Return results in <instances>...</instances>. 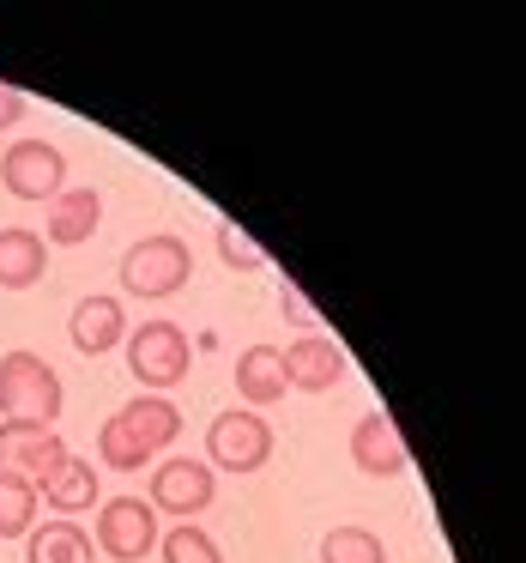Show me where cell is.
Returning <instances> with one entry per match:
<instances>
[{
	"mask_svg": "<svg viewBox=\"0 0 526 563\" xmlns=\"http://www.w3.org/2000/svg\"><path fill=\"white\" fill-rule=\"evenodd\" d=\"M61 406H67V388H61V376H55L49 357H37V352H7L0 357V418L55 430Z\"/></svg>",
	"mask_w": 526,
	"mask_h": 563,
	"instance_id": "obj_1",
	"label": "cell"
},
{
	"mask_svg": "<svg viewBox=\"0 0 526 563\" xmlns=\"http://www.w3.org/2000/svg\"><path fill=\"white\" fill-rule=\"evenodd\" d=\"M122 291L139 297V303H164V297H176L188 279H194V249L182 243V236L170 231H152L139 236V243H127L122 255Z\"/></svg>",
	"mask_w": 526,
	"mask_h": 563,
	"instance_id": "obj_2",
	"label": "cell"
},
{
	"mask_svg": "<svg viewBox=\"0 0 526 563\" xmlns=\"http://www.w3.org/2000/svg\"><path fill=\"white\" fill-rule=\"evenodd\" d=\"M272 461V424L260 412H219L206 424V466L212 473H260Z\"/></svg>",
	"mask_w": 526,
	"mask_h": 563,
	"instance_id": "obj_3",
	"label": "cell"
},
{
	"mask_svg": "<svg viewBox=\"0 0 526 563\" xmlns=\"http://www.w3.org/2000/svg\"><path fill=\"white\" fill-rule=\"evenodd\" d=\"M188 364H194V345H188V333L176 328V321L152 316L127 333V369H134L146 388H176V382L188 376Z\"/></svg>",
	"mask_w": 526,
	"mask_h": 563,
	"instance_id": "obj_4",
	"label": "cell"
},
{
	"mask_svg": "<svg viewBox=\"0 0 526 563\" xmlns=\"http://www.w3.org/2000/svg\"><path fill=\"white\" fill-rule=\"evenodd\" d=\"M0 183H7V195H13V200L49 207V200L67 188L61 146H55V140H19V146H7V158H0Z\"/></svg>",
	"mask_w": 526,
	"mask_h": 563,
	"instance_id": "obj_5",
	"label": "cell"
},
{
	"mask_svg": "<svg viewBox=\"0 0 526 563\" xmlns=\"http://www.w3.org/2000/svg\"><path fill=\"white\" fill-rule=\"evenodd\" d=\"M98 545H103V558H115V563H139V558H152L158 551V509H152L146 497H110V503H98Z\"/></svg>",
	"mask_w": 526,
	"mask_h": 563,
	"instance_id": "obj_6",
	"label": "cell"
},
{
	"mask_svg": "<svg viewBox=\"0 0 526 563\" xmlns=\"http://www.w3.org/2000/svg\"><path fill=\"white\" fill-rule=\"evenodd\" d=\"M212 490H219V473H212L206 461H158V473H152V509L176 515V521H194L200 509H212Z\"/></svg>",
	"mask_w": 526,
	"mask_h": 563,
	"instance_id": "obj_7",
	"label": "cell"
},
{
	"mask_svg": "<svg viewBox=\"0 0 526 563\" xmlns=\"http://www.w3.org/2000/svg\"><path fill=\"white\" fill-rule=\"evenodd\" d=\"M279 364L296 394H333L345 382V369H351V357H345V345L333 333H303V340H291L279 352Z\"/></svg>",
	"mask_w": 526,
	"mask_h": 563,
	"instance_id": "obj_8",
	"label": "cell"
},
{
	"mask_svg": "<svg viewBox=\"0 0 526 563\" xmlns=\"http://www.w3.org/2000/svg\"><path fill=\"white\" fill-rule=\"evenodd\" d=\"M67 461V442L43 424H13V418H0V473H19L31 485L55 473Z\"/></svg>",
	"mask_w": 526,
	"mask_h": 563,
	"instance_id": "obj_9",
	"label": "cell"
},
{
	"mask_svg": "<svg viewBox=\"0 0 526 563\" xmlns=\"http://www.w3.org/2000/svg\"><path fill=\"white\" fill-rule=\"evenodd\" d=\"M67 340H74L79 357H103L127 340V303L110 291H91L74 303V321H67Z\"/></svg>",
	"mask_w": 526,
	"mask_h": 563,
	"instance_id": "obj_10",
	"label": "cell"
},
{
	"mask_svg": "<svg viewBox=\"0 0 526 563\" xmlns=\"http://www.w3.org/2000/svg\"><path fill=\"white\" fill-rule=\"evenodd\" d=\"M351 461H357V473H369V478H400L405 473V442H400V430H393L388 412H363L351 424Z\"/></svg>",
	"mask_w": 526,
	"mask_h": 563,
	"instance_id": "obj_11",
	"label": "cell"
},
{
	"mask_svg": "<svg viewBox=\"0 0 526 563\" xmlns=\"http://www.w3.org/2000/svg\"><path fill=\"white\" fill-rule=\"evenodd\" d=\"M103 224V195L98 188H61V195L49 200V231H43V243H61V249H79L91 243Z\"/></svg>",
	"mask_w": 526,
	"mask_h": 563,
	"instance_id": "obj_12",
	"label": "cell"
},
{
	"mask_svg": "<svg viewBox=\"0 0 526 563\" xmlns=\"http://www.w3.org/2000/svg\"><path fill=\"white\" fill-rule=\"evenodd\" d=\"M37 497H43V509H55L61 521H74L79 509H98V503H103V490H98V466L79 461V454H67V461L37 485Z\"/></svg>",
	"mask_w": 526,
	"mask_h": 563,
	"instance_id": "obj_13",
	"label": "cell"
},
{
	"mask_svg": "<svg viewBox=\"0 0 526 563\" xmlns=\"http://www.w3.org/2000/svg\"><path fill=\"white\" fill-rule=\"evenodd\" d=\"M43 273H49V243L25 224H7L0 231V291H31L43 285Z\"/></svg>",
	"mask_w": 526,
	"mask_h": 563,
	"instance_id": "obj_14",
	"label": "cell"
},
{
	"mask_svg": "<svg viewBox=\"0 0 526 563\" xmlns=\"http://www.w3.org/2000/svg\"><path fill=\"white\" fill-rule=\"evenodd\" d=\"M236 394H243L248 412H267V406H279L284 394H291V382H284V364L272 345H248L243 357H236Z\"/></svg>",
	"mask_w": 526,
	"mask_h": 563,
	"instance_id": "obj_15",
	"label": "cell"
},
{
	"mask_svg": "<svg viewBox=\"0 0 526 563\" xmlns=\"http://www.w3.org/2000/svg\"><path fill=\"white\" fill-rule=\"evenodd\" d=\"M127 430H134L139 442H146V454H164V449H176L182 442V412H176L170 400H158V394H139V400H127L122 412Z\"/></svg>",
	"mask_w": 526,
	"mask_h": 563,
	"instance_id": "obj_16",
	"label": "cell"
},
{
	"mask_svg": "<svg viewBox=\"0 0 526 563\" xmlns=\"http://www.w3.org/2000/svg\"><path fill=\"white\" fill-rule=\"evenodd\" d=\"M25 539H31V551H25L31 563H91V533L79 521H61V515L37 521Z\"/></svg>",
	"mask_w": 526,
	"mask_h": 563,
	"instance_id": "obj_17",
	"label": "cell"
},
{
	"mask_svg": "<svg viewBox=\"0 0 526 563\" xmlns=\"http://www.w3.org/2000/svg\"><path fill=\"white\" fill-rule=\"evenodd\" d=\"M37 509H43V497L31 478L0 473V539H25L37 527Z\"/></svg>",
	"mask_w": 526,
	"mask_h": 563,
	"instance_id": "obj_18",
	"label": "cell"
},
{
	"mask_svg": "<svg viewBox=\"0 0 526 563\" xmlns=\"http://www.w3.org/2000/svg\"><path fill=\"white\" fill-rule=\"evenodd\" d=\"M158 558L164 563H224V551L200 521H176L170 533H158Z\"/></svg>",
	"mask_w": 526,
	"mask_h": 563,
	"instance_id": "obj_19",
	"label": "cell"
},
{
	"mask_svg": "<svg viewBox=\"0 0 526 563\" xmlns=\"http://www.w3.org/2000/svg\"><path fill=\"white\" fill-rule=\"evenodd\" d=\"M321 563H388V545L369 527H333L321 539Z\"/></svg>",
	"mask_w": 526,
	"mask_h": 563,
	"instance_id": "obj_20",
	"label": "cell"
},
{
	"mask_svg": "<svg viewBox=\"0 0 526 563\" xmlns=\"http://www.w3.org/2000/svg\"><path fill=\"white\" fill-rule=\"evenodd\" d=\"M98 461L115 466V473H139V466H152V454H146V442H139L122 418H110V424L98 430Z\"/></svg>",
	"mask_w": 526,
	"mask_h": 563,
	"instance_id": "obj_21",
	"label": "cell"
},
{
	"mask_svg": "<svg viewBox=\"0 0 526 563\" xmlns=\"http://www.w3.org/2000/svg\"><path fill=\"white\" fill-rule=\"evenodd\" d=\"M219 261H224V267H236V273H260V267H267V249H260L243 224L224 219L219 224Z\"/></svg>",
	"mask_w": 526,
	"mask_h": 563,
	"instance_id": "obj_22",
	"label": "cell"
},
{
	"mask_svg": "<svg viewBox=\"0 0 526 563\" xmlns=\"http://www.w3.org/2000/svg\"><path fill=\"white\" fill-rule=\"evenodd\" d=\"M279 303H284V321H296L303 333H315V303H309L291 279H279Z\"/></svg>",
	"mask_w": 526,
	"mask_h": 563,
	"instance_id": "obj_23",
	"label": "cell"
},
{
	"mask_svg": "<svg viewBox=\"0 0 526 563\" xmlns=\"http://www.w3.org/2000/svg\"><path fill=\"white\" fill-rule=\"evenodd\" d=\"M13 122H25V91H19V86H0V134H7Z\"/></svg>",
	"mask_w": 526,
	"mask_h": 563,
	"instance_id": "obj_24",
	"label": "cell"
}]
</instances>
